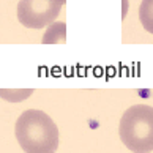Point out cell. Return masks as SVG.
Segmentation results:
<instances>
[{
    "mask_svg": "<svg viewBox=\"0 0 153 153\" xmlns=\"http://www.w3.org/2000/svg\"><path fill=\"white\" fill-rule=\"evenodd\" d=\"M14 134L25 153H55L59 149V128L43 111L22 112L16 122Z\"/></svg>",
    "mask_w": 153,
    "mask_h": 153,
    "instance_id": "1",
    "label": "cell"
},
{
    "mask_svg": "<svg viewBox=\"0 0 153 153\" xmlns=\"http://www.w3.org/2000/svg\"><path fill=\"white\" fill-rule=\"evenodd\" d=\"M118 136L129 152H153V107L149 104L128 107L120 118Z\"/></svg>",
    "mask_w": 153,
    "mask_h": 153,
    "instance_id": "2",
    "label": "cell"
},
{
    "mask_svg": "<svg viewBox=\"0 0 153 153\" xmlns=\"http://www.w3.org/2000/svg\"><path fill=\"white\" fill-rule=\"evenodd\" d=\"M65 0H19L18 19L27 29H43L59 18Z\"/></svg>",
    "mask_w": 153,
    "mask_h": 153,
    "instance_id": "3",
    "label": "cell"
},
{
    "mask_svg": "<svg viewBox=\"0 0 153 153\" xmlns=\"http://www.w3.org/2000/svg\"><path fill=\"white\" fill-rule=\"evenodd\" d=\"M43 44H63L66 43V25L65 22H52L48 25L46 33L43 35Z\"/></svg>",
    "mask_w": 153,
    "mask_h": 153,
    "instance_id": "4",
    "label": "cell"
},
{
    "mask_svg": "<svg viewBox=\"0 0 153 153\" xmlns=\"http://www.w3.org/2000/svg\"><path fill=\"white\" fill-rule=\"evenodd\" d=\"M139 19L144 29L153 35V0H142L140 2Z\"/></svg>",
    "mask_w": 153,
    "mask_h": 153,
    "instance_id": "5",
    "label": "cell"
},
{
    "mask_svg": "<svg viewBox=\"0 0 153 153\" xmlns=\"http://www.w3.org/2000/svg\"><path fill=\"white\" fill-rule=\"evenodd\" d=\"M33 93L32 88H0V98L8 103H21Z\"/></svg>",
    "mask_w": 153,
    "mask_h": 153,
    "instance_id": "6",
    "label": "cell"
},
{
    "mask_svg": "<svg viewBox=\"0 0 153 153\" xmlns=\"http://www.w3.org/2000/svg\"><path fill=\"white\" fill-rule=\"evenodd\" d=\"M126 7H128V5H126V0H123V18L126 16Z\"/></svg>",
    "mask_w": 153,
    "mask_h": 153,
    "instance_id": "7",
    "label": "cell"
}]
</instances>
